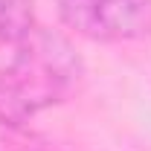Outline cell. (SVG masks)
I'll list each match as a JSON object with an SVG mask.
<instances>
[{"mask_svg":"<svg viewBox=\"0 0 151 151\" xmlns=\"http://www.w3.org/2000/svg\"><path fill=\"white\" fill-rule=\"evenodd\" d=\"M58 18L87 41H139L151 35V0H58Z\"/></svg>","mask_w":151,"mask_h":151,"instance_id":"cell-2","label":"cell"},{"mask_svg":"<svg viewBox=\"0 0 151 151\" xmlns=\"http://www.w3.org/2000/svg\"><path fill=\"white\" fill-rule=\"evenodd\" d=\"M35 29L32 0H0V44H20Z\"/></svg>","mask_w":151,"mask_h":151,"instance_id":"cell-3","label":"cell"},{"mask_svg":"<svg viewBox=\"0 0 151 151\" xmlns=\"http://www.w3.org/2000/svg\"><path fill=\"white\" fill-rule=\"evenodd\" d=\"M12 61L0 70V125L20 128L38 113L61 105L81 78V58L52 29H32L15 44Z\"/></svg>","mask_w":151,"mask_h":151,"instance_id":"cell-1","label":"cell"}]
</instances>
